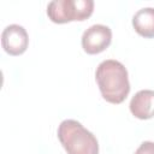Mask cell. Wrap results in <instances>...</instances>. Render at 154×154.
Listing matches in <instances>:
<instances>
[{"instance_id":"cell-1","label":"cell","mask_w":154,"mask_h":154,"mask_svg":"<svg viewBox=\"0 0 154 154\" xmlns=\"http://www.w3.org/2000/svg\"><path fill=\"white\" fill-rule=\"evenodd\" d=\"M95 78L102 97L111 103H122L130 91V82L125 66L113 59L99 64Z\"/></svg>"},{"instance_id":"cell-2","label":"cell","mask_w":154,"mask_h":154,"mask_svg":"<svg viewBox=\"0 0 154 154\" xmlns=\"http://www.w3.org/2000/svg\"><path fill=\"white\" fill-rule=\"evenodd\" d=\"M58 138L67 154H99L96 137L77 120H63L58 128Z\"/></svg>"},{"instance_id":"cell-3","label":"cell","mask_w":154,"mask_h":154,"mask_svg":"<svg viewBox=\"0 0 154 154\" xmlns=\"http://www.w3.org/2000/svg\"><path fill=\"white\" fill-rule=\"evenodd\" d=\"M94 10L93 0H54L47 6V14L54 23L63 24L89 18Z\"/></svg>"},{"instance_id":"cell-4","label":"cell","mask_w":154,"mask_h":154,"mask_svg":"<svg viewBox=\"0 0 154 154\" xmlns=\"http://www.w3.org/2000/svg\"><path fill=\"white\" fill-rule=\"evenodd\" d=\"M112 41V31L108 26L95 24L88 28L82 35V47L88 54L103 52Z\"/></svg>"},{"instance_id":"cell-5","label":"cell","mask_w":154,"mask_h":154,"mask_svg":"<svg viewBox=\"0 0 154 154\" xmlns=\"http://www.w3.org/2000/svg\"><path fill=\"white\" fill-rule=\"evenodd\" d=\"M1 45L4 51L10 55L23 54L29 45L26 30L18 24H11L6 26L1 34Z\"/></svg>"},{"instance_id":"cell-6","label":"cell","mask_w":154,"mask_h":154,"mask_svg":"<svg viewBox=\"0 0 154 154\" xmlns=\"http://www.w3.org/2000/svg\"><path fill=\"white\" fill-rule=\"evenodd\" d=\"M130 111L138 119H150L154 117V90H140L130 101Z\"/></svg>"},{"instance_id":"cell-7","label":"cell","mask_w":154,"mask_h":154,"mask_svg":"<svg viewBox=\"0 0 154 154\" xmlns=\"http://www.w3.org/2000/svg\"><path fill=\"white\" fill-rule=\"evenodd\" d=\"M132 26L138 35L146 38H153L154 37V8L144 7L138 10L132 18Z\"/></svg>"},{"instance_id":"cell-8","label":"cell","mask_w":154,"mask_h":154,"mask_svg":"<svg viewBox=\"0 0 154 154\" xmlns=\"http://www.w3.org/2000/svg\"><path fill=\"white\" fill-rule=\"evenodd\" d=\"M135 154H154V142H150V141L143 142L137 148Z\"/></svg>"}]
</instances>
